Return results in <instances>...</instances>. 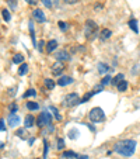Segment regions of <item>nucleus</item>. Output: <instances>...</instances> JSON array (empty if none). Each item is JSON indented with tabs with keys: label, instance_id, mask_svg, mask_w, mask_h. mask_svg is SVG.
Returning a JSON list of instances; mask_svg holds the SVG:
<instances>
[{
	"label": "nucleus",
	"instance_id": "nucleus-34",
	"mask_svg": "<svg viewBox=\"0 0 140 159\" xmlns=\"http://www.w3.org/2000/svg\"><path fill=\"white\" fill-rule=\"evenodd\" d=\"M48 156V142H46V139H43V158H46Z\"/></svg>",
	"mask_w": 140,
	"mask_h": 159
},
{
	"label": "nucleus",
	"instance_id": "nucleus-44",
	"mask_svg": "<svg viewBox=\"0 0 140 159\" xmlns=\"http://www.w3.org/2000/svg\"><path fill=\"white\" fill-rule=\"evenodd\" d=\"M14 90H16V89H10V90H9V95H10V96H14Z\"/></svg>",
	"mask_w": 140,
	"mask_h": 159
},
{
	"label": "nucleus",
	"instance_id": "nucleus-45",
	"mask_svg": "<svg viewBox=\"0 0 140 159\" xmlns=\"http://www.w3.org/2000/svg\"><path fill=\"white\" fill-rule=\"evenodd\" d=\"M35 159H39V158H35Z\"/></svg>",
	"mask_w": 140,
	"mask_h": 159
},
{
	"label": "nucleus",
	"instance_id": "nucleus-20",
	"mask_svg": "<svg viewBox=\"0 0 140 159\" xmlns=\"http://www.w3.org/2000/svg\"><path fill=\"white\" fill-rule=\"evenodd\" d=\"M49 110H51V111H52V113H53L55 118H56V120H57V121H62V116H60V114H59V110H57V108H56V107H55V106H51V107H49Z\"/></svg>",
	"mask_w": 140,
	"mask_h": 159
},
{
	"label": "nucleus",
	"instance_id": "nucleus-41",
	"mask_svg": "<svg viewBox=\"0 0 140 159\" xmlns=\"http://www.w3.org/2000/svg\"><path fill=\"white\" fill-rule=\"evenodd\" d=\"M65 3H67V4H74V3H77L78 0H63Z\"/></svg>",
	"mask_w": 140,
	"mask_h": 159
},
{
	"label": "nucleus",
	"instance_id": "nucleus-13",
	"mask_svg": "<svg viewBox=\"0 0 140 159\" xmlns=\"http://www.w3.org/2000/svg\"><path fill=\"white\" fill-rule=\"evenodd\" d=\"M111 35H112V31L108 28H104V30H101L99 38H101V41H107L108 38H111Z\"/></svg>",
	"mask_w": 140,
	"mask_h": 159
},
{
	"label": "nucleus",
	"instance_id": "nucleus-23",
	"mask_svg": "<svg viewBox=\"0 0 140 159\" xmlns=\"http://www.w3.org/2000/svg\"><path fill=\"white\" fill-rule=\"evenodd\" d=\"M116 89H118V92H126V89H128V82H126V80H122V82L116 86Z\"/></svg>",
	"mask_w": 140,
	"mask_h": 159
},
{
	"label": "nucleus",
	"instance_id": "nucleus-19",
	"mask_svg": "<svg viewBox=\"0 0 140 159\" xmlns=\"http://www.w3.org/2000/svg\"><path fill=\"white\" fill-rule=\"evenodd\" d=\"M43 83H45V87H46L48 90H52V89L55 87V85H56V83H55V80H52V79H45V80H43Z\"/></svg>",
	"mask_w": 140,
	"mask_h": 159
},
{
	"label": "nucleus",
	"instance_id": "nucleus-42",
	"mask_svg": "<svg viewBox=\"0 0 140 159\" xmlns=\"http://www.w3.org/2000/svg\"><path fill=\"white\" fill-rule=\"evenodd\" d=\"M25 1H27V3H28V4H37V3H38V0H25Z\"/></svg>",
	"mask_w": 140,
	"mask_h": 159
},
{
	"label": "nucleus",
	"instance_id": "nucleus-5",
	"mask_svg": "<svg viewBox=\"0 0 140 159\" xmlns=\"http://www.w3.org/2000/svg\"><path fill=\"white\" fill-rule=\"evenodd\" d=\"M52 114L49 113V111H42L39 117H38V121H37V124H38V127L39 128H43L46 127V125H51L52 124Z\"/></svg>",
	"mask_w": 140,
	"mask_h": 159
},
{
	"label": "nucleus",
	"instance_id": "nucleus-24",
	"mask_svg": "<svg viewBox=\"0 0 140 159\" xmlns=\"http://www.w3.org/2000/svg\"><path fill=\"white\" fill-rule=\"evenodd\" d=\"M122 80H123V75L119 73V75H116V76L112 79V85H114V86H118L119 83L122 82Z\"/></svg>",
	"mask_w": 140,
	"mask_h": 159
},
{
	"label": "nucleus",
	"instance_id": "nucleus-8",
	"mask_svg": "<svg viewBox=\"0 0 140 159\" xmlns=\"http://www.w3.org/2000/svg\"><path fill=\"white\" fill-rule=\"evenodd\" d=\"M32 16H34V19H35V20H37L38 23H45V21H46L45 13H43L41 9H37V10H34Z\"/></svg>",
	"mask_w": 140,
	"mask_h": 159
},
{
	"label": "nucleus",
	"instance_id": "nucleus-22",
	"mask_svg": "<svg viewBox=\"0 0 140 159\" xmlns=\"http://www.w3.org/2000/svg\"><path fill=\"white\" fill-rule=\"evenodd\" d=\"M62 156H63V158H77V156H78V155H77V154H76V152H73V151H65V152H63V154H62Z\"/></svg>",
	"mask_w": 140,
	"mask_h": 159
},
{
	"label": "nucleus",
	"instance_id": "nucleus-12",
	"mask_svg": "<svg viewBox=\"0 0 140 159\" xmlns=\"http://www.w3.org/2000/svg\"><path fill=\"white\" fill-rule=\"evenodd\" d=\"M34 124H35V118H34V116L28 114V116L25 117V120H24V125H25V128L34 127Z\"/></svg>",
	"mask_w": 140,
	"mask_h": 159
},
{
	"label": "nucleus",
	"instance_id": "nucleus-1",
	"mask_svg": "<svg viewBox=\"0 0 140 159\" xmlns=\"http://www.w3.org/2000/svg\"><path fill=\"white\" fill-rule=\"evenodd\" d=\"M136 147H137V142L135 139H122L115 144L114 151L122 156H132L136 151Z\"/></svg>",
	"mask_w": 140,
	"mask_h": 159
},
{
	"label": "nucleus",
	"instance_id": "nucleus-30",
	"mask_svg": "<svg viewBox=\"0 0 140 159\" xmlns=\"http://www.w3.org/2000/svg\"><path fill=\"white\" fill-rule=\"evenodd\" d=\"M57 25H59V28H60L62 31H66V30L69 28L67 23H65V21H59V23H57Z\"/></svg>",
	"mask_w": 140,
	"mask_h": 159
},
{
	"label": "nucleus",
	"instance_id": "nucleus-32",
	"mask_svg": "<svg viewBox=\"0 0 140 159\" xmlns=\"http://www.w3.org/2000/svg\"><path fill=\"white\" fill-rule=\"evenodd\" d=\"M43 4H45V7H48V9H52L53 7V3H52V0H41Z\"/></svg>",
	"mask_w": 140,
	"mask_h": 159
},
{
	"label": "nucleus",
	"instance_id": "nucleus-40",
	"mask_svg": "<svg viewBox=\"0 0 140 159\" xmlns=\"http://www.w3.org/2000/svg\"><path fill=\"white\" fill-rule=\"evenodd\" d=\"M17 135H20L21 138H25L27 135H25V130H18L17 131Z\"/></svg>",
	"mask_w": 140,
	"mask_h": 159
},
{
	"label": "nucleus",
	"instance_id": "nucleus-29",
	"mask_svg": "<svg viewBox=\"0 0 140 159\" xmlns=\"http://www.w3.org/2000/svg\"><path fill=\"white\" fill-rule=\"evenodd\" d=\"M17 110H18L17 103H11L10 106H9V111H10V114H16V113H17Z\"/></svg>",
	"mask_w": 140,
	"mask_h": 159
},
{
	"label": "nucleus",
	"instance_id": "nucleus-37",
	"mask_svg": "<svg viewBox=\"0 0 140 159\" xmlns=\"http://www.w3.org/2000/svg\"><path fill=\"white\" fill-rule=\"evenodd\" d=\"M102 89H104V86H102V85L95 86V87H94V93H95V95H97V93H101V92H102Z\"/></svg>",
	"mask_w": 140,
	"mask_h": 159
},
{
	"label": "nucleus",
	"instance_id": "nucleus-38",
	"mask_svg": "<svg viewBox=\"0 0 140 159\" xmlns=\"http://www.w3.org/2000/svg\"><path fill=\"white\" fill-rule=\"evenodd\" d=\"M43 45H45V42L41 40V41H39V44L37 45V49H39V52H42V51H43Z\"/></svg>",
	"mask_w": 140,
	"mask_h": 159
},
{
	"label": "nucleus",
	"instance_id": "nucleus-16",
	"mask_svg": "<svg viewBox=\"0 0 140 159\" xmlns=\"http://www.w3.org/2000/svg\"><path fill=\"white\" fill-rule=\"evenodd\" d=\"M28 27H30V32H31V40H32V44L37 47L38 44H37V38H35V31H34V23L30 21L28 23Z\"/></svg>",
	"mask_w": 140,
	"mask_h": 159
},
{
	"label": "nucleus",
	"instance_id": "nucleus-2",
	"mask_svg": "<svg viewBox=\"0 0 140 159\" xmlns=\"http://www.w3.org/2000/svg\"><path fill=\"white\" fill-rule=\"evenodd\" d=\"M97 31H98V25L93 20H87L86 21V27H84V34L88 40H93L94 37H97Z\"/></svg>",
	"mask_w": 140,
	"mask_h": 159
},
{
	"label": "nucleus",
	"instance_id": "nucleus-4",
	"mask_svg": "<svg viewBox=\"0 0 140 159\" xmlns=\"http://www.w3.org/2000/svg\"><path fill=\"white\" fill-rule=\"evenodd\" d=\"M80 103H81V100H80L77 93H69L63 99V106L65 107H74L77 104H80Z\"/></svg>",
	"mask_w": 140,
	"mask_h": 159
},
{
	"label": "nucleus",
	"instance_id": "nucleus-11",
	"mask_svg": "<svg viewBox=\"0 0 140 159\" xmlns=\"http://www.w3.org/2000/svg\"><path fill=\"white\" fill-rule=\"evenodd\" d=\"M56 47H57V41H56V40H51L49 42H46V48H45V51H46L48 53H51L56 49Z\"/></svg>",
	"mask_w": 140,
	"mask_h": 159
},
{
	"label": "nucleus",
	"instance_id": "nucleus-17",
	"mask_svg": "<svg viewBox=\"0 0 140 159\" xmlns=\"http://www.w3.org/2000/svg\"><path fill=\"white\" fill-rule=\"evenodd\" d=\"M128 25H129L130 28H132V31L133 32H139V27H137V21L135 20V19H132V20H129V23H128Z\"/></svg>",
	"mask_w": 140,
	"mask_h": 159
},
{
	"label": "nucleus",
	"instance_id": "nucleus-36",
	"mask_svg": "<svg viewBox=\"0 0 140 159\" xmlns=\"http://www.w3.org/2000/svg\"><path fill=\"white\" fill-rule=\"evenodd\" d=\"M9 4H10V7H11V10H16L17 9V3H16V0H9L7 1Z\"/></svg>",
	"mask_w": 140,
	"mask_h": 159
},
{
	"label": "nucleus",
	"instance_id": "nucleus-25",
	"mask_svg": "<svg viewBox=\"0 0 140 159\" xmlns=\"http://www.w3.org/2000/svg\"><path fill=\"white\" fill-rule=\"evenodd\" d=\"M22 61H24V56H22L21 53H16L14 58H13V62L14 64H22Z\"/></svg>",
	"mask_w": 140,
	"mask_h": 159
},
{
	"label": "nucleus",
	"instance_id": "nucleus-3",
	"mask_svg": "<svg viewBox=\"0 0 140 159\" xmlns=\"http://www.w3.org/2000/svg\"><path fill=\"white\" fill-rule=\"evenodd\" d=\"M88 118H90L93 123H101V121L105 120V113H104L102 108H99V107H94V108L90 111Z\"/></svg>",
	"mask_w": 140,
	"mask_h": 159
},
{
	"label": "nucleus",
	"instance_id": "nucleus-9",
	"mask_svg": "<svg viewBox=\"0 0 140 159\" xmlns=\"http://www.w3.org/2000/svg\"><path fill=\"white\" fill-rule=\"evenodd\" d=\"M74 82V79L72 77V76H60L59 77V80H57V85L59 86H67V85H72Z\"/></svg>",
	"mask_w": 140,
	"mask_h": 159
},
{
	"label": "nucleus",
	"instance_id": "nucleus-27",
	"mask_svg": "<svg viewBox=\"0 0 140 159\" xmlns=\"http://www.w3.org/2000/svg\"><path fill=\"white\" fill-rule=\"evenodd\" d=\"M34 96H37V92H35V89H28L25 93H24V99H27V97H34Z\"/></svg>",
	"mask_w": 140,
	"mask_h": 159
},
{
	"label": "nucleus",
	"instance_id": "nucleus-14",
	"mask_svg": "<svg viewBox=\"0 0 140 159\" xmlns=\"http://www.w3.org/2000/svg\"><path fill=\"white\" fill-rule=\"evenodd\" d=\"M67 137L70 138V139H73V141H76L77 138L80 137V131H78V128H72L70 131H69V134H67Z\"/></svg>",
	"mask_w": 140,
	"mask_h": 159
},
{
	"label": "nucleus",
	"instance_id": "nucleus-26",
	"mask_svg": "<svg viewBox=\"0 0 140 159\" xmlns=\"http://www.w3.org/2000/svg\"><path fill=\"white\" fill-rule=\"evenodd\" d=\"M1 16H3L4 21H10L11 16H10V11L7 10V9H3V10H1Z\"/></svg>",
	"mask_w": 140,
	"mask_h": 159
},
{
	"label": "nucleus",
	"instance_id": "nucleus-10",
	"mask_svg": "<svg viewBox=\"0 0 140 159\" xmlns=\"http://www.w3.org/2000/svg\"><path fill=\"white\" fill-rule=\"evenodd\" d=\"M7 123H9V125L13 128L17 127V125L20 124V117H18V114H10L9 118H7Z\"/></svg>",
	"mask_w": 140,
	"mask_h": 159
},
{
	"label": "nucleus",
	"instance_id": "nucleus-28",
	"mask_svg": "<svg viewBox=\"0 0 140 159\" xmlns=\"http://www.w3.org/2000/svg\"><path fill=\"white\" fill-rule=\"evenodd\" d=\"M109 83H112V77H111L109 75H107L105 77H102V80H101V85H102V86H107V85H109Z\"/></svg>",
	"mask_w": 140,
	"mask_h": 159
},
{
	"label": "nucleus",
	"instance_id": "nucleus-35",
	"mask_svg": "<svg viewBox=\"0 0 140 159\" xmlns=\"http://www.w3.org/2000/svg\"><path fill=\"white\" fill-rule=\"evenodd\" d=\"M63 148H65V141H63L62 138H59V139H57V149L62 151Z\"/></svg>",
	"mask_w": 140,
	"mask_h": 159
},
{
	"label": "nucleus",
	"instance_id": "nucleus-43",
	"mask_svg": "<svg viewBox=\"0 0 140 159\" xmlns=\"http://www.w3.org/2000/svg\"><path fill=\"white\" fill-rule=\"evenodd\" d=\"M77 159H88V156H87V155H78Z\"/></svg>",
	"mask_w": 140,
	"mask_h": 159
},
{
	"label": "nucleus",
	"instance_id": "nucleus-21",
	"mask_svg": "<svg viewBox=\"0 0 140 159\" xmlns=\"http://www.w3.org/2000/svg\"><path fill=\"white\" fill-rule=\"evenodd\" d=\"M25 106H27L28 110H31V111H35V110H38V108H39V104H38V103H35V101H28Z\"/></svg>",
	"mask_w": 140,
	"mask_h": 159
},
{
	"label": "nucleus",
	"instance_id": "nucleus-18",
	"mask_svg": "<svg viewBox=\"0 0 140 159\" xmlns=\"http://www.w3.org/2000/svg\"><path fill=\"white\" fill-rule=\"evenodd\" d=\"M28 73V64H21L20 68H18V75L20 76H24V75Z\"/></svg>",
	"mask_w": 140,
	"mask_h": 159
},
{
	"label": "nucleus",
	"instance_id": "nucleus-6",
	"mask_svg": "<svg viewBox=\"0 0 140 159\" xmlns=\"http://www.w3.org/2000/svg\"><path fill=\"white\" fill-rule=\"evenodd\" d=\"M63 69H65V65H63V62H60V61L55 62V64L51 66V71H52V73H53L55 76H59V75H62Z\"/></svg>",
	"mask_w": 140,
	"mask_h": 159
},
{
	"label": "nucleus",
	"instance_id": "nucleus-33",
	"mask_svg": "<svg viewBox=\"0 0 140 159\" xmlns=\"http://www.w3.org/2000/svg\"><path fill=\"white\" fill-rule=\"evenodd\" d=\"M93 95H95V93H94V90H93V92H90V93H87V95L81 99V103H86L88 99H91V96H93Z\"/></svg>",
	"mask_w": 140,
	"mask_h": 159
},
{
	"label": "nucleus",
	"instance_id": "nucleus-39",
	"mask_svg": "<svg viewBox=\"0 0 140 159\" xmlns=\"http://www.w3.org/2000/svg\"><path fill=\"white\" fill-rule=\"evenodd\" d=\"M4 124H6V123H4V120L1 118V120H0V130H1V132L6 131V125H4Z\"/></svg>",
	"mask_w": 140,
	"mask_h": 159
},
{
	"label": "nucleus",
	"instance_id": "nucleus-7",
	"mask_svg": "<svg viewBox=\"0 0 140 159\" xmlns=\"http://www.w3.org/2000/svg\"><path fill=\"white\" fill-rule=\"evenodd\" d=\"M55 58H56L57 61H60V62L69 61V59H70V53L67 52V51H65V49H62V51H57V52H56Z\"/></svg>",
	"mask_w": 140,
	"mask_h": 159
},
{
	"label": "nucleus",
	"instance_id": "nucleus-15",
	"mask_svg": "<svg viewBox=\"0 0 140 159\" xmlns=\"http://www.w3.org/2000/svg\"><path fill=\"white\" fill-rule=\"evenodd\" d=\"M108 71H112V69H109V66H108L107 64H104V62H99V64H98V72H99V73H107Z\"/></svg>",
	"mask_w": 140,
	"mask_h": 159
},
{
	"label": "nucleus",
	"instance_id": "nucleus-31",
	"mask_svg": "<svg viewBox=\"0 0 140 159\" xmlns=\"http://www.w3.org/2000/svg\"><path fill=\"white\" fill-rule=\"evenodd\" d=\"M140 73V64H136L132 69V75H139Z\"/></svg>",
	"mask_w": 140,
	"mask_h": 159
}]
</instances>
